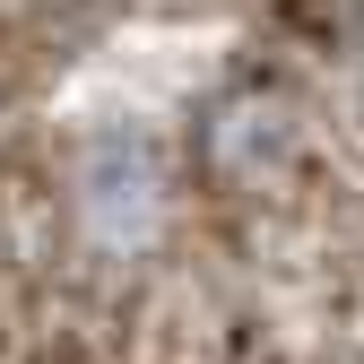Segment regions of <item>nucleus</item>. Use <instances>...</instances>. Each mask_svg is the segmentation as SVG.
<instances>
[{
    "label": "nucleus",
    "mask_w": 364,
    "mask_h": 364,
    "mask_svg": "<svg viewBox=\"0 0 364 364\" xmlns=\"http://www.w3.org/2000/svg\"><path fill=\"white\" fill-rule=\"evenodd\" d=\"M156 208H165V191H156V173L139 156H122V165H105L96 182H87V225H96L105 243H148Z\"/></svg>",
    "instance_id": "obj_1"
}]
</instances>
